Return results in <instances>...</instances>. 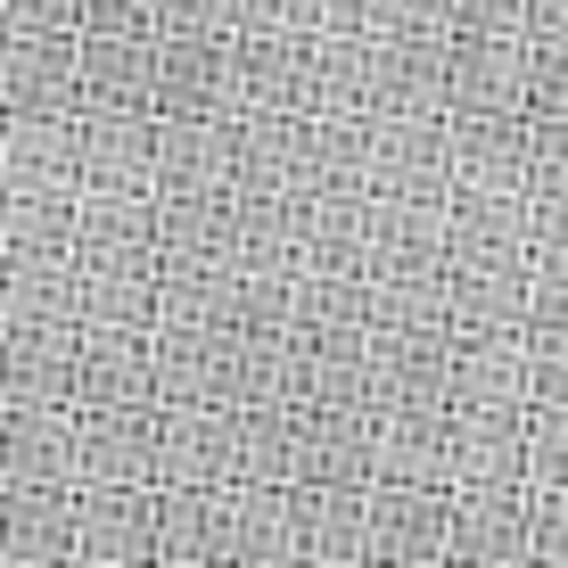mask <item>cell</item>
Instances as JSON below:
<instances>
[{
    "label": "cell",
    "instance_id": "obj_1",
    "mask_svg": "<svg viewBox=\"0 0 568 568\" xmlns=\"http://www.w3.org/2000/svg\"><path fill=\"white\" fill-rule=\"evenodd\" d=\"M445 115H527V33H445Z\"/></svg>",
    "mask_w": 568,
    "mask_h": 568
},
{
    "label": "cell",
    "instance_id": "obj_2",
    "mask_svg": "<svg viewBox=\"0 0 568 568\" xmlns=\"http://www.w3.org/2000/svg\"><path fill=\"white\" fill-rule=\"evenodd\" d=\"M74 568H156V486H74Z\"/></svg>",
    "mask_w": 568,
    "mask_h": 568
},
{
    "label": "cell",
    "instance_id": "obj_3",
    "mask_svg": "<svg viewBox=\"0 0 568 568\" xmlns=\"http://www.w3.org/2000/svg\"><path fill=\"white\" fill-rule=\"evenodd\" d=\"M445 568H527V486H445Z\"/></svg>",
    "mask_w": 568,
    "mask_h": 568
},
{
    "label": "cell",
    "instance_id": "obj_4",
    "mask_svg": "<svg viewBox=\"0 0 568 568\" xmlns=\"http://www.w3.org/2000/svg\"><path fill=\"white\" fill-rule=\"evenodd\" d=\"M363 552L371 568H445V486H387L363 495Z\"/></svg>",
    "mask_w": 568,
    "mask_h": 568
},
{
    "label": "cell",
    "instance_id": "obj_5",
    "mask_svg": "<svg viewBox=\"0 0 568 568\" xmlns=\"http://www.w3.org/2000/svg\"><path fill=\"white\" fill-rule=\"evenodd\" d=\"M231 108L313 115V33H231Z\"/></svg>",
    "mask_w": 568,
    "mask_h": 568
},
{
    "label": "cell",
    "instance_id": "obj_6",
    "mask_svg": "<svg viewBox=\"0 0 568 568\" xmlns=\"http://www.w3.org/2000/svg\"><path fill=\"white\" fill-rule=\"evenodd\" d=\"M149 115H240L231 108V33H156Z\"/></svg>",
    "mask_w": 568,
    "mask_h": 568
},
{
    "label": "cell",
    "instance_id": "obj_7",
    "mask_svg": "<svg viewBox=\"0 0 568 568\" xmlns=\"http://www.w3.org/2000/svg\"><path fill=\"white\" fill-rule=\"evenodd\" d=\"M156 486H240V413L223 404L156 413Z\"/></svg>",
    "mask_w": 568,
    "mask_h": 568
},
{
    "label": "cell",
    "instance_id": "obj_8",
    "mask_svg": "<svg viewBox=\"0 0 568 568\" xmlns=\"http://www.w3.org/2000/svg\"><path fill=\"white\" fill-rule=\"evenodd\" d=\"M74 486H156V404L74 413Z\"/></svg>",
    "mask_w": 568,
    "mask_h": 568
},
{
    "label": "cell",
    "instance_id": "obj_9",
    "mask_svg": "<svg viewBox=\"0 0 568 568\" xmlns=\"http://www.w3.org/2000/svg\"><path fill=\"white\" fill-rule=\"evenodd\" d=\"M149 108H74V190H149Z\"/></svg>",
    "mask_w": 568,
    "mask_h": 568
},
{
    "label": "cell",
    "instance_id": "obj_10",
    "mask_svg": "<svg viewBox=\"0 0 568 568\" xmlns=\"http://www.w3.org/2000/svg\"><path fill=\"white\" fill-rule=\"evenodd\" d=\"M231 190L240 199H297V190H313V115H240Z\"/></svg>",
    "mask_w": 568,
    "mask_h": 568
},
{
    "label": "cell",
    "instance_id": "obj_11",
    "mask_svg": "<svg viewBox=\"0 0 568 568\" xmlns=\"http://www.w3.org/2000/svg\"><path fill=\"white\" fill-rule=\"evenodd\" d=\"M445 115H371V199H445Z\"/></svg>",
    "mask_w": 568,
    "mask_h": 568
},
{
    "label": "cell",
    "instance_id": "obj_12",
    "mask_svg": "<svg viewBox=\"0 0 568 568\" xmlns=\"http://www.w3.org/2000/svg\"><path fill=\"white\" fill-rule=\"evenodd\" d=\"M33 404L74 413V322L0 329V413H33Z\"/></svg>",
    "mask_w": 568,
    "mask_h": 568
},
{
    "label": "cell",
    "instance_id": "obj_13",
    "mask_svg": "<svg viewBox=\"0 0 568 568\" xmlns=\"http://www.w3.org/2000/svg\"><path fill=\"white\" fill-rule=\"evenodd\" d=\"M371 115H445V33H371Z\"/></svg>",
    "mask_w": 568,
    "mask_h": 568
},
{
    "label": "cell",
    "instance_id": "obj_14",
    "mask_svg": "<svg viewBox=\"0 0 568 568\" xmlns=\"http://www.w3.org/2000/svg\"><path fill=\"white\" fill-rule=\"evenodd\" d=\"M445 264H527V190H445Z\"/></svg>",
    "mask_w": 568,
    "mask_h": 568
},
{
    "label": "cell",
    "instance_id": "obj_15",
    "mask_svg": "<svg viewBox=\"0 0 568 568\" xmlns=\"http://www.w3.org/2000/svg\"><path fill=\"white\" fill-rule=\"evenodd\" d=\"M0 115H74V33H0Z\"/></svg>",
    "mask_w": 568,
    "mask_h": 568
},
{
    "label": "cell",
    "instance_id": "obj_16",
    "mask_svg": "<svg viewBox=\"0 0 568 568\" xmlns=\"http://www.w3.org/2000/svg\"><path fill=\"white\" fill-rule=\"evenodd\" d=\"M0 568H74V486H0Z\"/></svg>",
    "mask_w": 568,
    "mask_h": 568
},
{
    "label": "cell",
    "instance_id": "obj_17",
    "mask_svg": "<svg viewBox=\"0 0 568 568\" xmlns=\"http://www.w3.org/2000/svg\"><path fill=\"white\" fill-rule=\"evenodd\" d=\"M240 115H156L149 190H231Z\"/></svg>",
    "mask_w": 568,
    "mask_h": 568
},
{
    "label": "cell",
    "instance_id": "obj_18",
    "mask_svg": "<svg viewBox=\"0 0 568 568\" xmlns=\"http://www.w3.org/2000/svg\"><path fill=\"white\" fill-rule=\"evenodd\" d=\"M519 454H527V404H478V413H454V437H445V486H527Z\"/></svg>",
    "mask_w": 568,
    "mask_h": 568
},
{
    "label": "cell",
    "instance_id": "obj_19",
    "mask_svg": "<svg viewBox=\"0 0 568 568\" xmlns=\"http://www.w3.org/2000/svg\"><path fill=\"white\" fill-rule=\"evenodd\" d=\"M519 387H527V338L519 329H478V338L445 329V413L519 404Z\"/></svg>",
    "mask_w": 568,
    "mask_h": 568
},
{
    "label": "cell",
    "instance_id": "obj_20",
    "mask_svg": "<svg viewBox=\"0 0 568 568\" xmlns=\"http://www.w3.org/2000/svg\"><path fill=\"white\" fill-rule=\"evenodd\" d=\"M445 182L519 190L527 182V115H445Z\"/></svg>",
    "mask_w": 568,
    "mask_h": 568
},
{
    "label": "cell",
    "instance_id": "obj_21",
    "mask_svg": "<svg viewBox=\"0 0 568 568\" xmlns=\"http://www.w3.org/2000/svg\"><path fill=\"white\" fill-rule=\"evenodd\" d=\"M74 264H156L149 190H74Z\"/></svg>",
    "mask_w": 568,
    "mask_h": 568
},
{
    "label": "cell",
    "instance_id": "obj_22",
    "mask_svg": "<svg viewBox=\"0 0 568 568\" xmlns=\"http://www.w3.org/2000/svg\"><path fill=\"white\" fill-rule=\"evenodd\" d=\"M288 495H297L288 568H371V552H363V495L371 486H288Z\"/></svg>",
    "mask_w": 568,
    "mask_h": 568
},
{
    "label": "cell",
    "instance_id": "obj_23",
    "mask_svg": "<svg viewBox=\"0 0 568 568\" xmlns=\"http://www.w3.org/2000/svg\"><path fill=\"white\" fill-rule=\"evenodd\" d=\"M149 404V329H74V413Z\"/></svg>",
    "mask_w": 568,
    "mask_h": 568
},
{
    "label": "cell",
    "instance_id": "obj_24",
    "mask_svg": "<svg viewBox=\"0 0 568 568\" xmlns=\"http://www.w3.org/2000/svg\"><path fill=\"white\" fill-rule=\"evenodd\" d=\"M156 206V264H231V190H149Z\"/></svg>",
    "mask_w": 568,
    "mask_h": 568
},
{
    "label": "cell",
    "instance_id": "obj_25",
    "mask_svg": "<svg viewBox=\"0 0 568 568\" xmlns=\"http://www.w3.org/2000/svg\"><path fill=\"white\" fill-rule=\"evenodd\" d=\"M0 486H74V413L67 404L0 413Z\"/></svg>",
    "mask_w": 568,
    "mask_h": 568
},
{
    "label": "cell",
    "instance_id": "obj_26",
    "mask_svg": "<svg viewBox=\"0 0 568 568\" xmlns=\"http://www.w3.org/2000/svg\"><path fill=\"white\" fill-rule=\"evenodd\" d=\"M231 486H156V568H223Z\"/></svg>",
    "mask_w": 568,
    "mask_h": 568
},
{
    "label": "cell",
    "instance_id": "obj_27",
    "mask_svg": "<svg viewBox=\"0 0 568 568\" xmlns=\"http://www.w3.org/2000/svg\"><path fill=\"white\" fill-rule=\"evenodd\" d=\"M156 33H74V108H149Z\"/></svg>",
    "mask_w": 568,
    "mask_h": 568
},
{
    "label": "cell",
    "instance_id": "obj_28",
    "mask_svg": "<svg viewBox=\"0 0 568 568\" xmlns=\"http://www.w3.org/2000/svg\"><path fill=\"white\" fill-rule=\"evenodd\" d=\"M288 544H297V495L240 478L223 519V568H288Z\"/></svg>",
    "mask_w": 568,
    "mask_h": 568
},
{
    "label": "cell",
    "instance_id": "obj_29",
    "mask_svg": "<svg viewBox=\"0 0 568 568\" xmlns=\"http://www.w3.org/2000/svg\"><path fill=\"white\" fill-rule=\"evenodd\" d=\"M445 437H454V413H445V404H387L371 478H387V486H445Z\"/></svg>",
    "mask_w": 568,
    "mask_h": 568
},
{
    "label": "cell",
    "instance_id": "obj_30",
    "mask_svg": "<svg viewBox=\"0 0 568 568\" xmlns=\"http://www.w3.org/2000/svg\"><path fill=\"white\" fill-rule=\"evenodd\" d=\"M445 264V199H371V281Z\"/></svg>",
    "mask_w": 568,
    "mask_h": 568
},
{
    "label": "cell",
    "instance_id": "obj_31",
    "mask_svg": "<svg viewBox=\"0 0 568 568\" xmlns=\"http://www.w3.org/2000/svg\"><path fill=\"white\" fill-rule=\"evenodd\" d=\"M527 322V264H445V329H519Z\"/></svg>",
    "mask_w": 568,
    "mask_h": 568
},
{
    "label": "cell",
    "instance_id": "obj_32",
    "mask_svg": "<svg viewBox=\"0 0 568 568\" xmlns=\"http://www.w3.org/2000/svg\"><path fill=\"white\" fill-rule=\"evenodd\" d=\"M0 190H74V115H0Z\"/></svg>",
    "mask_w": 568,
    "mask_h": 568
},
{
    "label": "cell",
    "instance_id": "obj_33",
    "mask_svg": "<svg viewBox=\"0 0 568 568\" xmlns=\"http://www.w3.org/2000/svg\"><path fill=\"white\" fill-rule=\"evenodd\" d=\"M371 462H379V413L313 404V420H305V478L297 486H371Z\"/></svg>",
    "mask_w": 568,
    "mask_h": 568
},
{
    "label": "cell",
    "instance_id": "obj_34",
    "mask_svg": "<svg viewBox=\"0 0 568 568\" xmlns=\"http://www.w3.org/2000/svg\"><path fill=\"white\" fill-rule=\"evenodd\" d=\"M363 264H371V190H363V199H329V190H305L297 272H363Z\"/></svg>",
    "mask_w": 568,
    "mask_h": 568
},
{
    "label": "cell",
    "instance_id": "obj_35",
    "mask_svg": "<svg viewBox=\"0 0 568 568\" xmlns=\"http://www.w3.org/2000/svg\"><path fill=\"white\" fill-rule=\"evenodd\" d=\"M156 264H74V329H149Z\"/></svg>",
    "mask_w": 568,
    "mask_h": 568
},
{
    "label": "cell",
    "instance_id": "obj_36",
    "mask_svg": "<svg viewBox=\"0 0 568 568\" xmlns=\"http://www.w3.org/2000/svg\"><path fill=\"white\" fill-rule=\"evenodd\" d=\"M379 404H445V329H379L371 322Z\"/></svg>",
    "mask_w": 568,
    "mask_h": 568
},
{
    "label": "cell",
    "instance_id": "obj_37",
    "mask_svg": "<svg viewBox=\"0 0 568 568\" xmlns=\"http://www.w3.org/2000/svg\"><path fill=\"white\" fill-rule=\"evenodd\" d=\"M305 346H313V404L387 413L379 404V371H371V329H305Z\"/></svg>",
    "mask_w": 568,
    "mask_h": 568
},
{
    "label": "cell",
    "instance_id": "obj_38",
    "mask_svg": "<svg viewBox=\"0 0 568 568\" xmlns=\"http://www.w3.org/2000/svg\"><path fill=\"white\" fill-rule=\"evenodd\" d=\"M74 256V190H0V264Z\"/></svg>",
    "mask_w": 568,
    "mask_h": 568
},
{
    "label": "cell",
    "instance_id": "obj_39",
    "mask_svg": "<svg viewBox=\"0 0 568 568\" xmlns=\"http://www.w3.org/2000/svg\"><path fill=\"white\" fill-rule=\"evenodd\" d=\"M297 223H305V190L297 199H240L231 190V264L240 272H297Z\"/></svg>",
    "mask_w": 568,
    "mask_h": 568
},
{
    "label": "cell",
    "instance_id": "obj_40",
    "mask_svg": "<svg viewBox=\"0 0 568 568\" xmlns=\"http://www.w3.org/2000/svg\"><path fill=\"white\" fill-rule=\"evenodd\" d=\"M206 329H223V338H281V329H288V272L223 264L214 305H206Z\"/></svg>",
    "mask_w": 568,
    "mask_h": 568
},
{
    "label": "cell",
    "instance_id": "obj_41",
    "mask_svg": "<svg viewBox=\"0 0 568 568\" xmlns=\"http://www.w3.org/2000/svg\"><path fill=\"white\" fill-rule=\"evenodd\" d=\"M74 322V256H26L0 264V329Z\"/></svg>",
    "mask_w": 568,
    "mask_h": 568
},
{
    "label": "cell",
    "instance_id": "obj_42",
    "mask_svg": "<svg viewBox=\"0 0 568 568\" xmlns=\"http://www.w3.org/2000/svg\"><path fill=\"white\" fill-rule=\"evenodd\" d=\"M313 115H371V33H313Z\"/></svg>",
    "mask_w": 568,
    "mask_h": 568
},
{
    "label": "cell",
    "instance_id": "obj_43",
    "mask_svg": "<svg viewBox=\"0 0 568 568\" xmlns=\"http://www.w3.org/2000/svg\"><path fill=\"white\" fill-rule=\"evenodd\" d=\"M313 190L329 199L371 190V115H313Z\"/></svg>",
    "mask_w": 568,
    "mask_h": 568
},
{
    "label": "cell",
    "instance_id": "obj_44",
    "mask_svg": "<svg viewBox=\"0 0 568 568\" xmlns=\"http://www.w3.org/2000/svg\"><path fill=\"white\" fill-rule=\"evenodd\" d=\"M527 199H568V115H527Z\"/></svg>",
    "mask_w": 568,
    "mask_h": 568
},
{
    "label": "cell",
    "instance_id": "obj_45",
    "mask_svg": "<svg viewBox=\"0 0 568 568\" xmlns=\"http://www.w3.org/2000/svg\"><path fill=\"white\" fill-rule=\"evenodd\" d=\"M527 115H568V33H527Z\"/></svg>",
    "mask_w": 568,
    "mask_h": 568
},
{
    "label": "cell",
    "instance_id": "obj_46",
    "mask_svg": "<svg viewBox=\"0 0 568 568\" xmlns=\"http://www.w3.org/2000/svg\"><path fill=\"white\" fill-rule=\"evenodd\" d=\"M527 568H568V486H527Z\"/></svg>",
    "mask_w": 568,
    "mask_h": 568
},
{
    "label": "cell",
    "instance_id": "obj_47",
    "mask_svg": "<svg viewBox=\"0 0 568 568\" xmlns=\"http://www.w3.org/2000/svg\"><path fill=\"white\" fill-rule=\"evenodd\" d=\"M519 478H527V486H568V413H536V404H527Z\"/></svg>",
    "mask_w": 568,
    "mask_h": 568
},
{
    "label": "cell",
    "instance_id": "obj_48",
    "mask_svg": "<svg viewBox=\"0 0 568 568\" xmlns=\"http://www.w3.org/2000/svg\"><path fill=\"white\" fill-rule=\"evenodd\" d=\"M519 404L536 413H568V338H527V387Z\"/></svg>",
    "mask_w": 568,
    "mask_h": 568
},
{
    "label": "cell",
    "instance_id": "obj_49",
    "mask_svg": "<svg viewBox=\"0 0 568 568\" xmlns=\"http://www.w3.org/2000/svg\"><path fill=\"white\" fill-rule=\"evenodd\" d=\"M527 272H568V199H527Z\"/></svg>",
    "mask_w": 568,
    "mask_h": 568
},
{
    "label": "cell",
    "instance_id": "obj_50",
    "mask_svg": "<svg viewBox=\"0 0 568 568\" xmlns=\"http://www.w3.org/2000/svg\"><path fill=\"white\" fill-rule=\"evenodd\" d=\"M240 0H149V33H231Z\"/></svg>",
    "mask_w": 568,
    "mask_h": 568
},
{
    "label": "cell",
    "instance_id": "obj_51",
    "mask_svg": "<svg viewBox=\"0 0 568 568\" xmlns=\"http://www.w3.org/2000/svg\"><path fill=\"white\" fill-rule=\"evenodd\" d=\"M519 338H568V272H527V322Z\"/></svg>",
    "mask_w": 568,
    "mask_h": 568
},
{
    "label": "cell",
    "instance_id": "obj_52",
    "mask_svg": "<svg viewBox=\"0 0 568 568\" xmlns=\"http://www.w3.org/2000/svg\"><path fill=\"white\" fill-rule=\"evenodd\" d=\"M445 33H527V0H445Z\"/></svg>",
    "mask_w": 568,
    "mask_h": 568
},
{
    "label": "cell",
    "instance_id": "obj_53",
    "mask_svg": "<svg viewBox=\"0 0 568 568\" xmlns=\"http://www.w3.org/2000/svg\"><path fill=\"white\" fill-rule=\"evenodd\" d=\"M231 33H313V0H240Z\"/></svg>",
    "mask_w": 568,
    "mask_h": 568
},
{
    "label": "cell",
    "instance_id": "obj_54",
    "mask_svg": "<svg viewBox=\"0 0 568 568\" xmlns=\"http://www.w3.org/2000/svg\"><path fill=\"white\" fill-rule=\"evenodd\" d=\"M371 33H445V0H371Z\"/></svg>",
    "mask_w": 568,
    "mask_h": 568
},
{
    "label": "cell",
    "instance_id": "obj_55",
    "mask_svg": "<svg viewBox=\"0 0 568 568\" xmlns=\"http://www.w3.org/2000/svg\"><path fill=\"white\" fill-rule=\"evenodd\" d=\"M74 33H149V0H74Z\"/></svg>",
    "mask_w": 568,
    "mask_h": 568
},
{
    "label": "cell",
    "instance_id": "obj_56",
    "mask_svg": "<svg viewBox=\"0 0 568 568\" xmlns=\"http://www.w3.org/2000/svg\"><path fill=\"white\" fill-rule=\"evenodd\" d=\"M0 33H74V0H0Z\"/></svg>",
    "mask_w": 568,
    "mask_h": 568
},
{
    "label": "cell",
    "instance_id": "obj_57",
    "mask_svg": "<svg viewBox=\"0 0 568 568\" xmlns=\"http://www.w3.org/2000/svg\"><path fill=\"white\" fill-rule=\"evenodd\" d=\"M313 33H371V0H313Z\"/></svg>",
    "mask_w": 568,
    "mask_h": 568
},
{
    "label": "cell",
    "instance_id": "obj_58",
    "mask_svg": "<svg viewBox=\"0 0 568 568\" xmlns=\"http://www.w3.org/2000/svg\"><path fill=\"white\" fill-rule=\"evenodd\" d=\"M527 33H568V0H527Z\"/></svg>",
    "mask_w": 568,
    "mask_h": 568
}]
</instances>
